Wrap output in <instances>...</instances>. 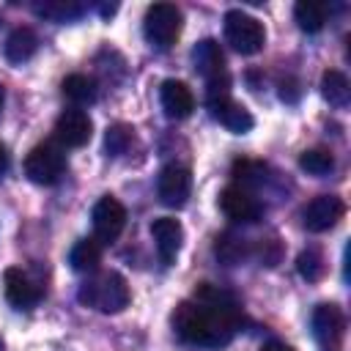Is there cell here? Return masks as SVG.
I'll use <instances>...</instances> for the list:
<instances>
[{"instance_id":"d6986e66","label":"cell","mask_w":351,"mask_h":351,"mask_svg":"<svg viewBox=\"0 0 351 351\" xmlns=\"http://www.w3.org/2000/svg\"><path fill=\"white\" fill-rule=\"evenodd\" d=\"M321 96L332 104V107H346L348 99H351V85H348V77L343 71H324L321 77Z\"/></svg>"},{"instance_id":"ac0fdd59","label":"cell","mask_w":351,"mask_h":351,"mask_svg":"<svg viewBox=\"0 0 351 351\" xmlns=\"http://www.w3.org/2000/svg\"><path fill=\"white\" fill-rule=\"evenodd\" d=\"M69 263H71L74 271L93 274L101 263V244L96 239H80L69 252Z\"/></svg>"},{"instance_id":"603a6c76","label":"cell","mask_w":351,"mask_h":351,"mask_svg":"<svg viewBox=\"0 0 351 351\" xmlns=\"http://www.w3.org/2000/svg\"><path fill=\"white\" fill-rule=\"evenodd\" d=\"M214 255H217L222 263L233 266V263H239V261L247 255V241L239 239V236H233V233H222V236L217 239V244H214Z\"/></svg>"},{"instance_id":"ffe728a7","label":"cell","mask_w":351,"mask_h":351,"mask_svg":"<svg viewBox=\"0 0 351 351\" xmlns=\"http://www.w3.org/2000/svg\"><path fill=\"white\" fill-rule=\"evenodd\" d=\"M293 19L304 33H318L326 22V5L315 0H299L293 5Z\"/></svg>"},{"instance_id":"5bb4252c","label":"cell","mask_w":351,"mask_h":351,"mask_svg":"<svg viewBox=\"0 0 351 351\" xmlns=\"http://www.w3.org/2000/svg\"><path fill=\"white\" fill-rule=\"evenodd\" d=\"M208 110H211V115H214L228 132H233V134H244V132H250L252 123H255L252 115H250V110H247L244 104L233 101L230 96H228V99H219V101H211Z\"/></svg>"},{"instance_id":"277c9868","label":"cell","mask_w":351,"mask_h":351,"mask_svg":"<svg viewBox=\"0 0 351 351\" xmlns=\"http://www.w3.org/2000/svg\"><path fill=\"white\" fill-rule=\"evenodd\" d=\"M225 41L241 52V55H255L263 49L266 44V30H263V22H258L255 16L233 8L225 14Z\"/></svg>"},{"instance_id":"6da1fadb","label":"cell","mask_w":351,"mask_h":351,"mask_svg":"<svg viewBox=\"0 0 351 351\" xmlns=\"http://www.w3.org/2000/svg\"><path fill=\"white\" fill-rule=\"evenodd\" d=\"M239 324H241L239 302L228 291L208 282H203L192 293V299H184L173 313V329L189 346L219 348L230 343Z\"/></svg>"},{"instance_id":"9c48e42d","label":"cell","mask_w":351,"mask_h":351,"mask_svg":"<svg viewBox=\"0 0 351 351\" xmlns=\"http://www.w3.org/2000/svg\"><path fill=\"white\" fill-rule=\"evenodd\" d=\"M189 192H192V173L186 167H181V165L162 167L159 178H156V195H159V200L165 206L181 208L186 203Z\"/></svg>"},{"instance_id":"4fadbf2b","label":"cell","mask_w":351,"mask_h":351,"mask_svg":"<svg viewBox=\"0 0 351 351\" xmlns=\"http://www.w3.org/2000/svg\"><path fill=\"white\" fill-rule=\"evenodd\" d=\"M3 285H5V299H8L14 307H19V310H27V307L38 304V299H41L38 285H36L22 269H16V266L5 269Z\"/></svg>"},{"instance_id":"44dd1931","label":"cell","mask_w":351,"mask_h":351,"mask_svg":"<svg viewBox=\"0 0 351 351\" xmlns=\"http://www.w3.org/2000/svg\"><path fill=\"white\" fill-rule=\"evenodd\" d=\"M96 82L90 80V77H85V74H69L66 80H63V96L69 99V101H74L77 107H82V104H90V101H96Z\"/></svg>"},{"instance_id":"f1b7e54d","label":"cell","mask_w":351,"mask_h":351,"mask_svg":"<svg viewBox=\"0 0 351 351\" xmlns=\"http://www.w3.org/2000/svg\"><path fill=\"white\" fill-rule=\"evenodd\" d=\"M3 101H5V90H3V85H0V110H3Z\"/></svg>"},{"instance_id":"7a4b0ae2","label":"cell","mask_w":351,"mask_h":351,"mask_svg":"<svg viewBox=\"0 0 351 351\" xmlns=\"http://www.w3.org/2000/svg\"><path fill=\"white\" fill-rule=\"evenodd\" d=\"M77 299L99 313H121L132 293H129V285L126 280L118 274V271H101V274H93L88 277L80 291H77Z\"/></svg>"},{"instance_id":"ba28073f","label":"cell","mask_w":351,"mask_h":351,"mask_svg":"<svg viewBox=\"0 0 351 351\" xmlns=\"http://www.w3.org/2000/svg\"><path fill=\"white\" fill-rule=\"evenodd\" d=\"M93 134V123H90V115L80 107H71V110H63L55 121V140L66 148H82Z\"/></svg>"},{"instance_id":"3957f363","label":"cell","mask_w":351,"mask_h":351,"mask_svg":"<svg viewBox=\"0 0 351 351\" xmlns=\"http://www.w3.org/2000/svg\"><path fill=\"white\" fill-rule=\"evenodd\" d=\"M143 33H145V41L156 49L173 47L178 33H181V11L173 3L148 5L145 19H143Z\"/></svg>"},{"instance_id":"cb8c5ba5","label":"cell","mask_w":351,"mask_h":351,"mask_svg":"<svg viewBox=\"0 0 351 351\" xmlns=\"http://www.w3.org/2000/svg\"><path fill=\"white\" fill-rule=\"evenodd\" d=\"M296 271L299 277H304L307 282H318L326 271V263H324V255L315 250V247H307L304 252H299L296 258Z\"/></svg>"},{"instance_id":"2e32d148","label":"cell","mask_w":351,"mask_h":351,"mask_svg":"<svg viewBox=\"0 0 351 351\" xmlns=\"http://www.w3.org/2000/svg\"><path fill=\"white\" fill-rule=\"evenodd\" d=\"M192 60H195V69L206 80H214V77L225 74V55H222V49H219V44L214 38L197 41L195 49H192Z\"/></svg>"},{"instance_id":"7c38bea8","label":"cell","mask_w":351,"mask_h":351,"mask_svg":"<svg viewBox=\"0 0 351 351\" xmlns=\"http://www.w3.org/2000/svg\"><path fill=\"white\" fill-rule=\"evenodd\" d=\"M159 101H162L165 115L173 118V121L189 118L192 110H195V96H192L189 85L181 82V80H165L162 88H159Z\"/></svg>"},{"instance_id":"30bf717a","label":"cell","mask_w":351,"mask_h":351,"mask_svg":"<svg viewBox=\"0 0 351 351\" xmlns=\"http://www.w3.org/2000/svg\"><path fill=\"white\" fill-rule=\"evenodd\" d=\"M219 208L233 222H255L263 211L258 197L247 186H239V184H230L219 192Z\"/></svg>"},{"instance_id":"4316f807","label":"cell","mask_w":351,"mask_h":351,"mask_svg":"<svg viewBox=\"0 0 351 351\" xmlns=\"http://www.w3.org/2000/svg\"><path fill=\"white\" fill-rule=\"evenodd\" d=\"M258 351H293L288 343H282V340H269V343H263Z\"/></svg>"},{"instance_id":"52a82bcc","label":"cell","mask_w":351,"mask_h":351,"mask_svg":"<svg viewBox=\"0 0 351 351\" xmlns=\"http://www.w3.org/2000/svg\"><path fill=\"white\" fill-rule=\"evenodd\" d=\"M346 214V203L337 195H318L313 197L304 211H302V222L310 233H324L329 228H335Z\"/></svg>"},{"instance_id":"d4e9b609","label":"cell","mask_w":351,"mask_h":351,"mask_svg":"<svg viewBox=\"0 0 351 351\" xmlns=\"http://www.w3.org/2000/svg\"><path fill=\"white\" fill-rule=\"evenodd\" d=\"M299 167L307 170L310 176H326L335 167V156L329 151H324V148H310V151H304L299 156Z\"/></svg>"},{"instance_id":"f546056e","label":"cell","mask_w":351,"mask_h":351,"mask_svg":"<svg viewBox=\"0 0 351 351\" xmlns=\"http://www.w3.org/2000/svg\"><path fill=\"white\" fill-rule=\"evenodd\" d=\"M0 351H3V340H0Z\"/></svg>"},{"instance_id":"7402d4cb","label":"cell","mask_w":351,"mask_h":351,"mask_svg":"<svg viewBox=\"0 0 351 351\" xmlns=\"http://www.w3.org/2000/svg\"><path fill=\"white\" fill-rule=\"evenodd\" d=\"M33 8L38 16L52 19V22H71L82 14V5L71 3V0H47V3H36Z\"/></svg>"},{"instance_id":"484cf974","label":"cell","mask_w":351,"mask_h":351,"mask_svg":"<svg viewBox=\"0 0 351 351\" xmlns=\"http://www.w3.org/2000/svg\"><path fill=\"white\" fill-rule=\"evenodd\" d=\"M132 140H134V134H132V129H129V126H123V123L110 126V129H107V134H104L107 154H110V156H121V154H126V151H129V145H132Z\"/></svg>"},{"instance_id":"e0dca14e","label":"cell","mask_w":351,"mask_h":351,"mask_svg":"<svg viewBox=\"0 0 351 351\" xmlns=\"http://www.w3.org/2000/svg\"><path fill=\"white\" fill-rule=\"evenodd\" d=\"M36 49H38V38H36V33L30 27L11 30L5 44H3V52H5L8 63H25V60H30L36 55Z\"/></svg>"},{"instance_id":"5b68a950","label":"cell","mask_w":351,"mask_h":351,"mask_svg":"<svg viewBox=\"0 0 351 351\" xmlns=\"http://www.w3.org/2000/svg\"><path fill=\"white\" fill-rule=\"evenodd\" d=\"M66 173V154L55 143H41L25 156V176L33 184H55Z\"/></svg>"},{"instance_id":"9a60e30c","label":"cell","mask_w":351,"mask_h":351,"mask_svg":"<svg viewBox=\"0 0 351 351\" xmlns=\"http://www.w3.org/2000/svg\"><path fill=\"white\" fill-rule=\"evenodd\" d=\"M346 329L343 310L337 304H318L313 310V332L321 343H335Z\"/></svg>"},{"instance_id":"83f0119b","label":"cell","mask_w":351,"mask_h":351,"mask_svg":"<svg viewBox=\"0 0 351 351\" xmlns=\"http://www.w3.org/2000/svg\"><path fill=\"white\" fill-rule=\"evenodd\" d=\"M5 170H8V151H5V145L0 143V178L5 176Z\"/></svg>"},{"instance_id":"8992f818","label":"cell","mask_w":351,"mask_h":351,"mask_svg":"<svg viewBox=\"0 0 351 351\" xmlns=\"http://www.w3.org/2000/svg\"><path fill=\"white\" fill-rule=\"evenodd\" d=\"M90 219H93V233H96V239L104 241V244H110V241H115V239L121 236V230H123V225H126V208H123V203L115 200L112 195H104V197L96 200Z\"/></svg>"},{"instance_id":"8fae6325","label":"cell","mask_w":351,"mask_h":351,"mask_svg":"<svg viewBox=\"0 0 351 351\" xmlns=\"http://www.w3.org/2000/svg\"><path fill=\"white\" fill-rule=\"evenodd\" d=\"M151 236H154L159 261H162L165 266H170V263L178 258V250H181V244H184V228H181V222L173 219V217H159V219H154V225H151Z\"/></svg>"}]
</instances>
